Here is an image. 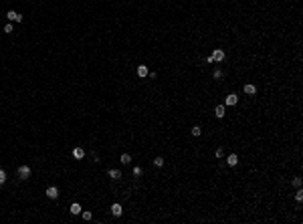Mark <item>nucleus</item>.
I'll return each mask as SVG.
<instances>
[{
	"instance_id": "nucleus-1",
	"label": "nucleus",
	"mask_w": 303,
	"mask_h": 224,
	"mask_svg": "<svg viewBox=\"0 0 303 224\" xmlns=\"http://www.w3.org/2000/svg\"><path fill=\"white\" fill-rule=\"evenodd\" d=\"M6 18H8L10 22H22V14H18L16 10H8L6 12Z\"/></svg>"
},
{
	"instance_id": "nucleus-2",
	"label": "nucleus",
	"mask_w": 303,
	"mask_h": 224,
	"mask_svg": "<svg viewBox=\"0 0 303 224\" xmlns=\"http://www.w3.org/2000/svg\"><path fill=\"white\" fill-rule=\"evenodd\" d=\"M18 178H20V180H28V178H30V168H28V166H20V168H18Z\"/></svg>"
},
{
	"instance_id": "nucleus-3",
	"label": "nucleus",
	"mask_w": 303,
	"mask_h": 224,
	"mask_svg": "<svg viewBox=\"0 0 303 224\" xmlns=\"http://www.w3.org/2000/svg\"><path fill=\"white\" fill-rule=\"evenodd\" d=\"M210 59H212V63H216V61L220 63V61L224 59V50H222V49H216V50L210 55Z\"/></svg>"
},
{
	"instance_id": "nucleus-4",
	"label": "nucleus",
	"mask_w": 303,
	"mask_h": 224,
	"mask_svg": "<svg viewBox=\"0 0 303 224\" xmlns=\"http://www.w3.org/2000/svg\"><path fill=\"white\" fill-rule=\"evenodd\" d=\"M236 103H238V95H235V93H230L227 99H224V105H228V107H232Z\"/></svg>"
},
{
	"instance_id": "nucleus-5",
	"label": "nucleus",
	"mask_w": 303,
	"mask_h": 224,
	"mask_svg": "<svg viewBox=\"0 0 303 224\" xmlns=\"http://www.w3.org/2000/svg\"><path fill=\"white\" fill-rule=\"evenodd\" d=\"M47 196H49L51 200H57L59 198V190H57L55 186H49V188H47Z\"/></svg>"
},
{
	"instance_id": "nucleus-6",
	"label": "nucleus",
	"mask_w": 303,
	"mask_h": 224,
	"mask_svg": "<svg viewBox=\"0 0 303 224\" xmlns=\"http://www.w3.org/2000/svg\"><path fill=\"white\" fill-rule=\"evenodd\" d=\"M111 214H113V216H121V214H123V208H121V204H117V202H115V204H111Z\"/></svg>"
},
{
	"instance_id": "nucleus-7",
	"label": "nucleus",
	"mask_w": 303,
	"mask_h": 224,
	"mask_svg": "<svg viewBox=\"0 0 303 224\" xmlns=\"http://www.w3.org/2000/svg\"><path fill=\"white\" fill-rule=\"evenodd\" d=\"M224 113H227V105H216V109H214V115L218 117V119H222V117H224Z\"/></svg>"
},
{
	"instance_id": "nucleus-8",
	"label": "nucleus",
	"mask_w": 303,
	"mask_h": 224,
	"mask_svg": "<svg viewBox=\"0 0 303 224\" xmlns=\"http://www.w3.org/2000/svg\"><path fill=\"white\" fill-rule=\"evenodd\" d=\"M227 164H228L230 168H235L236 164H238V156H236V154H230V156L227 158Z\"/></svg>"
},
{
	"instance_id": "nucleus-9",
	"label": "nucleus",
	"mask_w": 303,
	"mask_h": 224,
	"mask_svg": "<svg viewBox=\"0 0 303 224\" xmlns=\"http://www.w3.org/2000/svg\"><path fill=\"white\" fill-rule=\"evenodd\" d=\"M73 158H75V159H83L85 158V149L83 148H75V149H73Z\"/></svg>"
},
{
	"instance_id": "nucleus-10",
	"label": "nucleus",
	"mask_w": 303,
	"mask_h": 224,
	"mask_svg": "<svg viewBox=\"0 0 303 224\" xmlns=\"http://www.w3.org/2000/svg\"><path fill=\"white\" fill-rule=\"evenodd\" d=\"M148 73H150V71H148V67H146V65L137 67V77H142V79H143V77H148Z\"/></svg>"
},
{
	"instance_id": "nucleus-11",
	"label": "nucleus",
	"mask_w": 303,
	"mask_h": 224,
	"mask_svg": "<svg viewBox=\"0 0 303 224\" xmlns=\"http://www.w3.org/2000/svg\"><path fill=\"white\" fill-rule=\"evenodd\" d=\"M69 212H71V214H81V204H77V202H75V204H71V208H69Z\"/></svg>"
},
{
	"instance_id": "nucleus-12",
	"label": "nucleus",
	"mask_w": 303,
	"mask_h": 224,
	"mask_svg": "<svg viewBox=\"0 0 303 224\" xmlns=\"http://www.w3.org/2000/svg\"><path fill=\"white\" fill-rule=\"evenodd\" d=\"M244 93H247V95H255V93H257V87H255V85H251V83L244 85Z\"/></svg>"
},
{
	"instance_id": "nucleus-13",
	"label": "nucleus",
	"mask_w": 303,
	"mask_h": 224,
	"mask_svg": "<svg viewBox=\"0 0 303 224\" xmlns=\"http://www.w3.org/2000/svg\"><path fill=\"white\" fill-rule=\"evenodd\" d=\"M109 178H113V180H119V178H121V172H119V170H109Z\"/></svg>"
},
{
	"instance_id": "nucleus-14",
	"label": "nucleus",
	"mask_w": 303,
	"mask_h": 224,
	"mask_svg": "<svg viewBox=\"0 0 303 224\" xmlns=\"http://www.w3.org/2000/svg\"><path fill=\"white\" fill-rule=\"evenodd\" d=\"M190 133H192L194 137H198V135H200V133H202V129H200V127H198V125H194L192 129H190Z\"/></svg>"
},
{
	"instance_id": "nucleus-15",
	"label": "nucleus",
	"mask_w": 303,
	"mask_h": 224,
	"mask_svg": "<svg viewBox=\"0 0 303 224\" xmlns=\"http://www.w3.org/2000/svg\"><path fill=\"white\" fill-rule=\"evenodd\" d=\"M131 162V156L129 154H121V164H129Z\"/></svg>"
},
{
	"instance_id": "nucleus-16",
	"label": "nucleus",
	"mask_w": 303,
	"mask_h": 224,
	"mask_svg": "<svg viewBox=\"0 0 303 224\" xmlns=\"http://www.w3.org/2000/svg\"><path fill=\"white\" fill-rule=\"evenodd\" d=\"M154 166L162 168V166H164V158H156V159H154Z\"/></svg>"
},
{
	"instance_id": "nucleus-17",
	"label": "nucleus",
	"mask_w": 303,
	"mask_h": 224,
	"mask_svg": "<svg viewBox=\"0 0 303 224\" xmlns=\"http://www.w3.org/2000/svg\"><path fill=\"white\" fill-rule=\"evenodd\" d=\"M12 30H14V26H12V22H8V24H4V33H12Z\"/></svg>"
},
{
	"instance_id": "nucleus-18",
	"label": "nucleus",
	"mask_w": 303,
	"mask_h": 224,
	"mask_svg": "<svg viewBox=\"0 0 303 224\" xmlns=\"http://www.w3.org/2000/svg\"><path fill=\"white\" fill-rule=\"evenodd\" d=\"M295 200H297V202H301V200H303V190H297V192H295Z\"/></svg>"
},
{
	"instance_id": "nucleus-19",
	"label": "nucleus",
	"mask_w": 303,
	"mask_h": 224,
	"mask_svg": "<svg viewBox=\"0 0 303 224\" xmlns=\"http://www.w3.org/2000/svg\"><path fill=\"white\" fill-rule=\"evenodd\" d=\"M81 216H83V220H91V218H93V214H91V212H87V210L81 212Z\"/></svg>"
},
{
	"instance_id": "nucleus-20",
	"label": "nucleus",
	"mask_w": 303,
	"mask_h": 224,
	"mask_svg": "<svg viewBox=\"0 0 303 224\" xmlns=\"http://www.w3.org/2000/svg\"><path fill=\"white\" fill-rule=\"evenodd\" d=\"M4 182H6V172H4V170H0V186H2Z\"/></svg>"
},
{
	"instance_id": "nucleus-21",
	"label": "nucleus",
	"mask_w": 303,
	"mask_h": 224,
	"mask_svg": "<svg viewBox=\"0 0 303 224\" xmlns=\"http://www.w3.org/2000/svg\"><path fill=\"white\" fill-rule=\"evenodd\" d=\"M222 75H224V73H222L220 69H216V71H214V75H212V77H214V79H222Z\"/></svg>"
},
{
	"instance_id": "nucleus-22",
	"label": "nucleus",
	"mask_w": 303,
	"mask_h": 224,
	"mask_svg": "<svg viewBox=\"0 0 303 224\" xmlns=\"http://www.w3.org/2000/svg\"><path fill=\"white\" fill-rule=\"evenodd\" d=\"M134 176H135V178H140V176H142V168H134Z\"/></svg>"
},
{
	"instance_id": "nucleus-23",
	"label": "nucleus",
	"mask_w": 303,
	"mask_h": 224,
	"mask_svg": "<svg viewBox=\"0 0 303 224\" xmlns=\"http://www.w3.org/2000/svg\"><path fill=\"white\" fill-rule=\"evenodd\" d=\"M222 156H224V149L218 148V149H216V158H222Z\"/></svg>"
},
{
	"instance_id": "nucleus-24",
	"label": "nucleus",
	"mask_w": 303,
	"mask_h": 224,
	"mask_svg": "<svg viewBox=\"0 0 303 224\" xmlns=\"http://www.w3.org/2000/svg\"><path fill=\"white\" fill-rule=\"evenodd\" d=\"M293 186L299 188V186H301V178H293Z\"/></svg>"
}]
</instances>
